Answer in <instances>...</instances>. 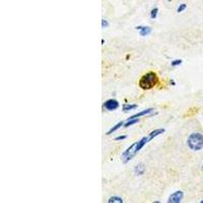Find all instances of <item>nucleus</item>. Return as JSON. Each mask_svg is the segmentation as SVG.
Masks as SVG:
<instances>
[{
    "label": "nucleus",
    "instance_id": "obj_18",
    "mask_svg": "<svg viewBox=\"0 0 203 203\" xmlns=\"http://www.w3.org/2000/svg\"><path fill=\"white\" fill-rule=\"evenodd\" d=\"M171 84H172V85H176V82H175V80H173V79L171 80Z\"/></svg>",
    "mask_w": 203,
    "mask_h": 203
},
{
    "label": "nucleus",
    "instance_id": "obj_2",
    "mask_svg": "<svg viewBox=\"0 0 203 203\" xmlns=\"http://www.w3.org/2000/svg\"><path fill=\"white\" fill-rule=\"evenodd\" d=\"M158 81L160 79H158L156 73L154 71H149L140 77L139 81H138V85L143 91H149V89H152L154 87H156Z\"/></svg>",
    "mask_w": 203,
    "mask_h": 203
},
{
    "label": "nucleus",
    "instance_id": "obj_6",
    "mask_svg": "<svg viewBox=\"0 0 203 203\" xmlns=\"http://www.w3.org/2000/svg\"><path fill=\"white\" fill-rule=\"evenodd\" d=\"M152 112H154V108H148V109L143 110V111H141L139 113H136V114H134V115L130 116L127 120H131V119H135V118H140V117H143V116H147V115H150Z\"/></svg>",
    "mask_w": 203,
    "mask_h": 203
},
{
    "label": "nucleus",
    "instance_id": "obj_12",
    "mask_svg": "<svg viewBox=\"0 0 203 203\" xmlns=\"http://www.w3.org/2000/svg\"><path fill=\"white\" fill-rule=\"evenodd\" d=\"M137 108V105L133 104V105H130V104H125L123 106V111L124 112H129V111H132V110L136 109Z\"/></svg>",
    "mask_w": 203,
    "mask_h": 203
},
{
    "label": "nucleus",
    "instance_id": "obj_9",
    "mask_svg": "<svg viewBox=\"0 0 203 203\" xmlns=\"http://www.w3.org/2000/svg\"><path fill=\"white\" fill-rule=\"evenodd\" d=\"M124 124H125V123H124L123 121H120L119 123H117L115 126H113V127H112L111 129H110L109 131H108L107 133H106V134H107V135H111V134H113L115 131H117L118 129H120V128L122 127V126H124Z\"/></svg>",
    "mask_w": 203,
    "mask_h": 203
},
{
    "label": "nucleus",
    "instance_id": "obj_20",
    "mask_svg": "<svg viewBox=\"0 0 203 203\" xmlns=\"http://www.w3.org/2000/svg\"><path fill=\"white\" fill-rule=\"evenodd\" d=\"M202 170H203V165H202Z\"/></svg>",
    "mask_w": 203,
    "mask_h": 203
},
{
    "label": "nucleus",
    "instance_id": "obj_14",
    "mask_svg": "<svg viewBox=\"0 0 203 203\" xmlns=\"http://www.w3.org/2000/svg\"><path fill=\"white\" fill-rule=\"evenodd\" d=\"M186 8H187V4H186V3H181L180 5L178 6V8H177V12L181 13V12L184 11Z\"/></svg>",
    "mask_w": 203,
    "mask_h": 203
},
{
    "label": "nucleus",
    "instance_id": "obj_3",
    "mask_svg": "<svg viewBox=\"0 0 203 203\" xmlns=\"http://www.w3.org/2000/svg\"><path fill=\"white\" fill-rule=\"evenodd\" d=\"M187 145L191 150L198 151L203 148V135L199 132L191 133L188 139H187Z\"/></svg>",
    "mask_w": 203,
    "mask_h": 203
},
{
    "label": "nucleus",
    "instance_id": "obj_15",
    "mask_svg": "<svg viewBox=\"0 0 203 203\" xmlns=\"http://www.w3.org/2000/svg\"><path fill=\"white\" fill-rule=\"evenodd\" d=\"M182 63H183L182 59H176V60H173L172 62H171V65H172L173 67H176V66H179V65H181Z\"/></svg>",
    "mask_w": 203,
    "mask_h": 203
},
{
    "label": "nucleus",
    "instance_id": "obj_11",
    "mask_svg": "<svg viewBox=\"0 0 203 203\" xmlns=\"http://www.w3.org/2000/svg\"><path fill=\"white\" fill-rule=\"evenodd\" d=\"M139 120H140L139 118H135V119L127 120V121H126V123L124 124L123 127H125V128H128V127H130V126H132V125H134V124L138 123V122H139Z\"/></svg>",
    "mask_w": 203,
    "mask_h": 203
},
{
    "label": "nucleus",
    "instance_id": "obj_7",
    "mask_svg": "<svg viewBox=\"0 0 203 203\" xmlns=\"http://www.w3.org/2000/svg\"><path fill=\"white\" fill-rule=\"evenodd\" d=\"M135 28L137 31H139V35L141 37H146L150 35V32L152 31L151 27H145V26H139V27H136Z\"/></svg>",
    "mask_w": 203,
    "mask_h": 203
},
{
    "label": "nucleus",
    "instance_id": "obj_10",
    "mask_svg": "<svg viewBox=\"0 0 203 203\" xmlns=\"http://www.w3.org/2000/svg\"><path fill=\"white\" fill-rule=\"evenodd\" d=\"M108 202L109 203H116V202L117 203H123L124 200L120 196H112V197H110L108 199Z\"/></svg>",
    "mask_w": 203,
    "mask_h": 203
},
{
    "label": "nucleus",
    "instance_id": "obj_16",
    "mask_svg": "<svg viewBox=\"0 0 203 203\" xmlns=\"http://www.w3.org/2000/svg\"><path fill=\"white\" fill-rule=\"evenodd\" d=\"M108 27H109L108 20L105 19V18H103V19H102V27H103V28H107Z\"/></svg>",
    "mask_w": 203,
    "mask_h": 203
},
{
    "label": "nucleus",
    "instance_id": "obj_17",
    "mask_svg": "<svg viewBox=\"0 0 203 203\" xmlns=\"http://www.w3.org/2000/svg\"><path fill=\"white\" fill-rule=\"evenodd\" d=\"M126 138H127V136H126V135H120V136H117V137L115 138V140H116V141L124 140V139H126Z\"/></svg>",
    "mask_w": 203,
    "mask_h": 203
},
{
    "label": "nucleus",
    "instance_id": "obj_1",
    "mask_svg": "<svg viewBox=\"0 0 203 203\" xmlns=\"http://www.w3.org/2000/svg\"><path fill=\"white\" fill-rule=\"evenodd\" d=\"M165 131H166V130L164 128L156 129V130H153V131L150 132L149 134H147L146 136L142 137L140 140L134 142L132 145H130V146H131V151H130V153L128 154L127 156H126V158H124L123 161L126 164V162H128L129 161H131L132 158L135 156L142 148L144 147V145H146L149 141H151L152 139H154V138L157 137L158 135H161V134H162Z\"/></svg>",
    "mask_w": 203,
    "mask_h": 203
},
{
    "label": "nucleus",
    "instance_id": "obj_4",
    "mask_svg": "<svg viewBox=\"0 0 203 203\" xmlns=\"http://www.w3.org/2000/svg\"><path fill=\"white\" fill-rule=\"evenodd\" d=\"M119 102H118L116 99H109L107 100L104 103L103 105V108L105 110H107V111H115V110H117L118 108H119Z\"/></svg>",
    "mask_w": 203,
    "mask_h": 203
},
{
    "label": "nucleus",
    "instance_id": "obj_13",
    "mask_svg": "<svg viewBox=\"0 0 203 203\" xmlns=\"http://www.w3.org/2000/svg\"><path fill=\"white\" fill-rule=\"evenodd\" d=\"M157 12H158V8H157V7L152 8L151 11H150V18L156 19V16H157Z\"/></svg>",
    "mask_w": 203,
    "mask_h": 203
},
{
    "label": "nucleus",
    "instance_id": "obj_8",
    "mask_svg": "<svg viewBox=\"0 0 203 203\" xmlns=\"http://www.w3.org/2000/svg\"><path fill=\"white\" fill-rule=\"evenodd\" d=\"M145 172V166L143 164H138L135 168H134V174L136 175V176H141V175H143Z\"/></svg>",
    "mask_w": 203,
    "mask_h": 203
},
{
    "label": "nucleus",
    "instance_id": "obj_19",
    "mask_svg": "<svg viewBox=\"0 0 203 203\" xmlns=\"http://www.w3.org/2000/svg\"><path fill=\"white\" fill-rule=\"evenodd\" d=\"M200 203H203V199H202V200L200 201Z\"/></svg>",
    "mask_w": 203,
    "mask_h": 203
},
{
    "label": "nucleus",
    "instance_id": "obj_5",
    "mask_svg": "<svg viewBox=\"0 0 203 203\" xmlns=\"http://www.w3.org/2000/svg\"><path fill=\"white\" fill-rule=\"evenodd\" d=\"M183 197H184V193L183 191L178 190L176 192H174L173 194H171V196L168 199V202L169 203H179L182 201Z\"/></svg>",
    "mask_w": 203,
    "mask_h": 203
}]
</instances>
